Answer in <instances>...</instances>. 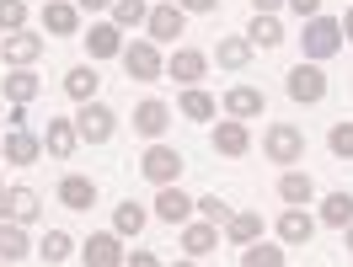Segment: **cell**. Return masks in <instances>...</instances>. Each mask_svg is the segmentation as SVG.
<instances>
[{
  "label": "cell",
  "instance_id": "1",
  "mask_svg": "<svg viewBox=\"0 0 353 267\" xmlns=\"http://www.w3.org/2000/svg\"><path fill=\"white\" fill-rule=\"evenodd\" d=\"M300 48H305V59H316V65H321V59H332V54L343 48V22H337V17H321V11H316V17H305Z\"/></svg>",
  "mask_w": 353,
  "mask_h": 267
},
{
  "label": "cell",
  "instance_id": "2",
  "mask_svg": "<svg viewBox=\"0 0 353 267\" xmlns=\"http://www.w3.org/2000/svg\"><path fill=\"white\" fill-rule=\"evenodd\" d=\"M284 91H289V102L316 107V102H327V70L316 65V59H300V65L284 75Z\"/></svg>",
  "mask_w": 353,
  "mask_h": 267
},
{
  "label": "cell",
  "instance_id": "3",
  "mask_svg": "<svg viewBox=\"0 0 353 267\" xmlns=\"http://www.w3.org/2000/svg\"><path fill=\"white\" fill-rule=\"evenodd\" d=\"M263 150H268L273 166H300V160H305V134L294 129V123H268Z\"/></svg>",
  "mask_w": 353,
  "mask_h": 267
},
{
  "label": "cell",
  "instance_id": "4",
  "mask_svg": "<svg viewBox=\"0 0 353 267\" xmlns=\"http://www.w3.org/2000/svg\"><path fill=\"white\" fill-rule=\"evenodd\" d=\"M182 150H172V145H161V139H150V150L139 156V177L145 182H155V187H166V182H176L182 177Z\"/></svg>",
  "mask_w": 353,
  "mask_h": 267
},
{
  "label": "cell",
  "instance_id": "5",
  "mask_svg": "<svg viewBox=\"0 0 353 267\" xmlns=\"http://www.w3.org/2000/svg\"><path fill=\"white\" fill-rule=\"evenodd\" d=\"M123 75L129 81H161L166 75V59H161V48L150 43V38H139V43H123Z\"/></svg>",
  "mask_w": 353,
  "mask_h": 267
},
{
  "label": "cell",
  "instance_id": "6",
  "mask_svg": "<svg viewBox=\"0 0 353 267\" xmlns=\"http://www.w3.org/2000/svg\"><path fill=\"white\" fill-rule=\"evenodd\" d=\"M75 129H81L86 145H108L112 134H118V112L102 107V102L91 96V102H81V112H75Z\"/></svg>",
  "mask_w": 353,
  "mask_h": 267
},
{
  "label": "cell",
  "instance_id": "7",
  "mask_svg": "<svg viewBox=\"0 0 353 267\" xmlns=\"http://www.w3.org/2000/svg\"><path fill=\"white\" fill-rule=\"evenodd\" d=\"M182 27H188V11H182L176 0H161V6H150V17H145L150 43H176V38H182Z\"/></svg>",
  "mask_w": 353,
  "mask_h": 267
},
{
  "label": "cell",
  "instance_id": "8",
  "mask_svg": "<svg viewBox=\"0 0 353 267\" xmlns=\"http://www.w3.org/2000/svg\"><path fill=\"white\" fill-rule=\"evenodd\" d=\"M38 156H43V134H32V129H11L0 139V160L6 166H32Z\"/></svg>",
  "mask_w": 353,
  "mask_h": 267
},
{
  "label": "cell",
  "instance_id": "9",
  "mask_svg": "<svg viewBox=\"0 0 353 267\" xmlns=\"http://www.w3.org/2000/svg\"><path fill=\"white\" fill-rule=\"evenodd\" d=\"M209 145H214V156H246L252 150V129H246V118H225V123H214V134H209Z\"/></svg>",
  "mask_w": 353,
  "mask_h": 267
},
{
  "label": "cell",
  "instance_id": "10",
  "mask_svg": "<svg viewBox=\"0 0 353 267\" xmlns=\"http://www.w3.org/2000/svg\"><path fill=\"white\" fill-rule=\"evenodd\" d=\"M43 214V198L32 193V187H6V198H0V220H17V224H32Z\"/></svg>",
  "mask_w": 353,
  "mask_h": 267
},
{
  "label": "cell",
  "instance_id": "11",
  "mask_svg": "<svg viewBox=\"0 0 353 267\" xmlns=\"http://www.w3.org/2000/svg\"><path fill=\"white\" fill-rule=\"evenodd\" d=\"M75 145H81V129H75V118H48L43 129V150L54 160H70L75 156Z\"/></svg>",
  "mask_w": 353,
  "mask_h": 267
},
{
  "label": "cell",
  "instance_id": "12",
  "mask_svg": "<svg viewBox=\"0 0 353 267\" xmlns=\"http://www.w3.org/2000/svg\"><path fill=\"white\" fill-rule=\"evenodd\" d=\"M43 48H48V38H38V32H6V65L17 70V65H38L43 59Z\"/></svg>",
  "mask_w": 353,
  "mask_h": 267
},
{
  "label": "cell",
  "instance_id": "13",
  "mask_svg": "<svg viewBox=\"0 0 353 267\" xmlns=\"http://www.w3.org/2000/svg\"><path fill=\"white\" fill-rule=\"evenodd\" d=\"M43 32L75 38V32H81V6H75V0H48L43 6Z\"/></svg>",
  "mask_w": 353,
  "mask_h": 267
},
{
  "label": "cell",
  "instance_id": "14",
  "mask_svg": "<svg viewBox=\"0 0 353 267\" xmlns=\"http://www.w3.org/2000/svg\"><path fill=\"white\" fill-rule=\"evenodd\" d=\"M172 129V107H166V102H139V107H134V134H139V139H161V134Z\"/></svg>",
  "mask_w": 353,
  "mask_h": 267
},
{
  "label": "cell",
  "instance_id": "15",
  "mask_svg": "<svg viewBox=\"0 0 353 267\" xmlns=\"http://www.w3.org/2000/svg\"><path fill=\"white\" fill-rule=\"evenodd\" d=\"M81 43L91 48V59H118V54H123V27L118 22H91V32Z\"/></svg>",
  "mask_w": 353,
  "mask_h": 267
},
{
  "label": "cell",
  "instance_id": "16",
  "mask_svg": "<svg viewBox=\"0 0 353 267\" xmlns=\"http://www.w3.org/2000/svg\"><path fill=\"white\" fill-rule=\"evenodd\" d=\"M59 203L75 209V214H91V209H97V182L81 177V171H70V177L59 182Z\"/></svg>",
  "mask_w": 353,
  "mask_h": 267
},
{
  "label": "cell",
  "instance_id": "17",
  "mask_svg": "<svg viewBox=\"0 0 353 267\" xmlns=\"http://www.w3.org/2000/svg\"><path fill=\"white\" fill-rule=\"evenodd\" d=\"M310 235H316V220H310L300 203H289L284 214H279V241L284 246H310Z\"/></svg>",
  "mask_w": 353,
  "mask_h": 267
},
{
  "label": "cell",
  "instance_id": "18",
  "mask_svg": "<svg viewBox=\"0 0 353 267\" xmlns=\"http://www.w3.org/2000/svg\"><path fill=\"white\" fill-rule=\"evenodd\" d=\"M203 70H209V54H199V48H176L172 59H166V75L182 81V86H199Z\"/></svg>",
  "mask_w": 353,
  "mask_h": 267
},
{
  "label": "cell",
  "instance_id": "19",
  "mask_svg": "<svg viewBox=\"0 0 353 267\" xmlns=\"http://www.w3.org/2000/svg\"><path fill=\"white\" fill-rule=\"evenodd\" d=\"M188 214H193V198H188L176 182H166V187L155 193V220H166V224H188Z\"/></svg>",
  "mask_w": 353,
  "mask_h": 267
},
{
  "label": "cell",
  "instance_id": "20",
  "mask_svg": "<svg viewBox=\"0 0 353 267\" xmlns=\"http://www.w3.org/2000/svg\"><path fill=\"white\" fill-rule=\"evenodd\" d=\"M123 235H118V230H112V235H91L86 246H81V257H86V267H118L123 262Z\"/></svg>",
  "mask_w": 353,
  "mask_h": 267
},
{
  "label": "cell",
  "instance_id": "21",
  "mask_svg": "<svg viewBox=\"0 0 353 267\" xmlns=\"http://www.w3.org/2000/svg\"><path fill=\"white\" fill-rule=\"evenodd\" d=\"M214 246H220V224L199 220V224H188V230H182V251H188L193 262H203V257H209Z\"/></svg>",
  "mask_w": 353,
  "mask_h": 267
},
{
  "label": "cell",
  "instance_id": "22",
  "mask_svg": "<svg viewBox=\"0 0 353 267\" xmlns=\"http://www.w3.org/2000/svg\"><path fill=\"white\" fill-rule=\"evenodd\" d=\"M263 91L257 86H230L225 91V112H230V118H246V123H252V118H263Z\"/></svg>",
  "mask_w": 353,
  "mask_h": 267
},
{
  "label": "cell",
  "instance_id": "23",
  "mask_svg": "<svg viewBox=\"0 0 353 267\" xmlns=\"http://www.w3.org/2000/svg\"><path fill=\"white\" fill-rule=\"evenodd\" d=\"M252 54H257V48H252V38H220V43H214V65L220 70H246L252 65Z\"/></svg>",
  "mask_w": 353,
  "mask_h": 267
},
{
  "label": "cell",
  "instance_id": "24",
  "mask_svg": "<svg viewBox=\"0 0 353 267\" xmlns=\"http://www.w3.org/2000/svg\"><path fill=\"white\" fill-rule=\"evenodd\" d=\"M43 96V81L32 75V65H17L6 75V102H38Z\"/></svg>",
  "mask_w": 353,
  "mask_h": 267
},
{
  "label": "cell",
  "instance_id": "25",
  "mask_svg": "<svg viewBox=\"0 0 353 267\" xmlns=\"http://www.w3.org/2000/svg\"><path fill=\"white\" fill-rule=\"evenodd\" d=\"M284 262H289L284 241L273 246V241H263V235H257L252 246H241V267H284Z\"/></svg>",
  "mask_w": 353,
  "mask_h": 267
},
{
  "label": "cell",
  "instance_id": "26",
  "mask_svg": "<svg viewBox=\"0 0 353 267\" xmlns=\"http://www.w3.org/2000/svg\"><path fill=\"white\" fill-rule=\"evenodd\" d=\"M279 198L310 209V203H316V182H310V171H284V177H279Z\"/></svg>",
  "mask_w": 353,
  "mask_h": 267
},
{
  "label": "cell",
  "instance_id": "27",
  "mask_svg": "<svg viewBox=\"0 0 353 267\" xmlns=\"http://www.w3.org/2000/svg\"><path fill=\"white\" fill-rule=\"evenodd\" d=\"M176 107H182V118H193V123H209V118L220 112V102H214L203 86H188L182 96H176Z\"/></svg>",
  "mask_w": 353,
  "mask_h": 267
},
{
  "label": "cell",
  "instance_id": "28",
  "mask_svg": "<svg viewBox=\"0 0 353 267\" xmlns=\"http://www.w3.org/2000/svg\"><path fill=\"white\" fill-rule=\"evenodd\" d=\"M22 257H32V241L17 220H0V262H22Z\"/></svg>",
  "mask_w": 353,
  "mask_h": 267
},
{
  "label": "cell",
  "instance_id": "29",
  "mask_svg": "<svg viewBox=\"0 0 353 267\" xmlns=\"http://www.w3.org/2000/svg\"><path fill=\"white\" fill-rule=\"evenodd\" d=\"M97 86H102L97 65H75V70H65V96H75V102H91V96H97Z\"/></svg>",
  "mask_w": 353,
  "mask_h": 267
},
{
  "label": "cell",
  "instance_id": "30",
  "mask_svg": "<svg viewBox=\"0 0 353 267\" xmlns=\"http://www.w3.org/2000/svg\"><path fill=\"white\" fill-rule=\"evenodd\" d=\"M246 38H252V48H279V43H284V27H279L273 11H257L252 27H246Z\"/></svg>",
  "mask_w": 353,
  "mask_h": 267
},
{
  "label": "cell",
  "instance_id": "31",
  "mask_svg": "<svg viewBox=\"0 0 353 267\" xmlns=\"http://www.w3.org/2000/svg\"><path fill=\"white\" fill-rule=\"evenodd\" d=\"M32 257H43L48 267H59V262H70V257H75V241H70L65 230H48L43 241L32 246Z\"/></svg>",
  "mask_w": 353,
  "mask_h": 267
},
{
  "label": "cell",
  "instance_id": "32",
  "mask_svg": "<svg viewBox=\"0 0 353 267\" xmlns=\"http://www.w3.org/2000/svg\"><path fill=\"white\" fill-rule=\"evenodd\" d=\"M225 235H230L236 246H252L257 235H263V214H252V209H241V214H230V220H225Z\"/></svg>",
  "mask_w": 353,
  "mask_h": 267
},
{
  "label": "cell",
  "instance_id": "33",
  "mask_svg": "<svg viewBox=\"0 0 353 267\" xmlns=\"http://www.w3.org/2000/svg\"><path fill=\"white\" fill-rule=\"evenodd\" d=\"M321 224H332V230L353 224V193H327L321 198Z\"/></svg>",
  "mask_w": 353,
  "mask_h": 267
},
{
  "label": "cell",
  "instance_id": "34",
  "mask_svg": "<svg viewBox=\"0 0 353 267\" xmlns=\"http://www.w3.org/2000/svg\"><path fill=\"white\" fill-rule=\"evenodd\" d=\"M145 220H150V214H145V203L123 198V203H118V214H112V230H118V235H139Z\"/></svg>",
  "mask_w": 353,
  "mask_h": 267
},
{
  "label": "cell",
  "instance_id": "35",
  "mask_svg": "<svg viewBox=\"0 0 353 267\" xmlns=\"http://www.w3.org/2000/svg\"><path fill=\"white\" fill-rule=\"evenodd\" d=\"M145 17H150L145 0H112V22L118 27H145Z\"/></svg>",
  "mask_w": 353,
  "mask_h": 267
},
{
  "label": "cell",
  "instance_id": "36",
  "mask_svg": "<svg viewBox=\"0 0 353 267\" xmlns=\"http://www.w3.org/2000/svg\"><path fill=\"white\" fill-rule=\"evenodd\" d=\"M327 150L337 160H353V123L343 118V123H332V134H327Z\"/></svg>",
  "mask_w": 353,
  "mask_h": 267
},
{
  "label": "cell",
  "instance_id": "37",
  "mask_svg": "<svg viewBox=\"0 0 353 267\" xmlns=\"http://www.w3.org/2000/svg\"><path fill=\"white\" fill-rule=\"evenodd\" d=\"M27 27V0H0V32H22Z\"/></svg>",
  "mask_w": 353,
  "mask_h": 267
},
{
  "label": "cell",
  "instance_id": "38",
  "mask_svg": "<svg viewBox=\"0 0 353 267\" xmlns=\"http://www.w3.org/2000/svg\"><path fill=\"white\" fill-rule=\"evenodd\" d=\"M193 214H203L209 224H225V220H230V203H225L220 193H209V198H199V203H193Z\"/></svg>",
  "mask_w": 353,
  "mask_h": 267
},
{
  "label": "cell",
  "instance_id": "39",
  "mask_svg": "<svg viewBox=\"0 0 353 267\" xmlns=\"http://www.w3.org/2000/svg\"><path fill=\"white\" fill-rule=\"evenodd\" d=\"M289 11H294V17H300V22H305V17H316V11H321V0H284Z\"/></svg>",
  "mask_w": 353,
  "mask_h": 267
},
{
  "label": "cell",
  "instance_id": "40",
  "mask_svg": "<svg viewBox=\"0 0 353 267\" xmlns=\"http://www.w3.org/2000/svg\"><path fill=\"white\" fill-rule=\"evenodd\" d=\"M6 123H11V129H27V102H11V107H6Z\"/></svg>",
  "mask_w": 353,
  "mask_h": 267
},
{
  "label": "cell",
  "instance_id": "41",
  "mask_svg": "<svg viewBox=\"0 0 353 267\" xmlns=\"http://www.w3.org/2000/svg\"><path fill=\"white\" fill-rule=\"evenodd\" d=\"M123 262H129V267H155L161 257H155V251H123Z\"/></svg>",
  "mask_w": 353,
  "mask_h": 267
},
{
  "label": "cell",
  "instance_id": "42",
  "mask_svg": "<svg viewBox=\"0 0 353 267\" xmlns=\"http://www.w3.org/2000/svg\"><path fill=\"white\" fill-rule=\"evenodd\" d=\"M176 6H182V11H188V17H193V11H214V6H220V0H176Z\"/></svg>",
  "mask_w": 353,
  "mask_h": 267
},
{
  "label": "cell",
  "instance_id": "43",
  "mask_svg": "<svg viewBox=\"0 0 353 267\" xmlns=\"http://www.w3.org/2000/svg\"><path fill=\"white\" fill-rule=\"evenodd\" d=\"M81 11H112V0H75Z\"/></svg>",
  "mask_w": 353,
  "mask_h": 267
},
{
  "label": "cell",
  "instance_id": "44",
  "mask_svg": "<svg viewBox=\"0 0 353 267\" xmlns=\"http://www.w3.org/2000/svg\"><path fill=\"white\" fill-rule=\"evenodd\" d=\"M284 0H252V11H279Z\"/></svg>",
  "mask_w": 353,
  "mask_h": 267
},
{
  "label": "cell",
  "instance_id": "45",
  "mask_svg": "<svg viewBox=\"0 0 353 267\" xmlns=\"http://www.w3.org/2000/svg\"><path fill=\"white\" fill-rule=\"evenodd\" d=\"M343 251L353 257V224H343Z\"/></svg>",
  "mask_w": 353,
  "mask_h": 267
},
{
  "label": "cell",
  "instance_id": "46",
  "mask_svg": "<svg viewBox=\"0 0 353 267\" xmlns=\"http://www.w3.org/2000/svg\"><path fill=\"white\" fill-rule=\"evenodd\" d=\"M343 43H353V11L343 17Z\"/></svg>",
  "mask_w": 353,
  "mask_h": 267
},
{
  "label": "cell",
  "instance_id": "47",
  "mask_svg": "<svg viewBox=\"0 0 353 267\" xmlns=\"http://www.w3.org/2000/svg\"><path fill=\"white\" fill-rule=\"evenodd\" d=\"M0 198H6V187H0Z\"/></svg>",
  "mask_w": 353,
  "mask_h": 267
}]
</instances>
